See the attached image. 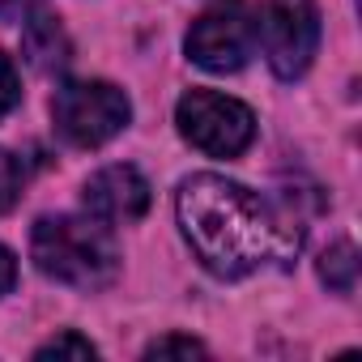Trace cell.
I'll return each instance as SVG.
<instances>
[{
	"label": "cell",
	"mask_w": 362,
	"mask_h": 362,
	"mask_svg": "<svg viewBox=\"0 0 362 362\" xmlns=\"http://www.w3.org/2000/svg\"><path fill=\"white\" fill-rule=\"evenodd\" d=\"M175 209L188 247L222 281H239L269 260H294L303 247L298 218L226 175L184 179Z\"/></svg>",
	"instance_id": "6da1fadb"
},
{
	"label": "cell",
	"mask_w": 362,
	"mask_h": 362,
	"mask_svg": "<svg viewBox=\"0 0 362 362\" xmlns=\"http://www.w3.org/2000/svg\"><path fill=\"white\" fill-rule=\"evenodd\" d=\"M30 256L52 281L77 290H103L119 273L115 235L98 218H73V214L39 218L30 235Z\"/></svg>",
	"instance_id": "7a4b0ae2"
},
{
	"label": "cell",
	"mask_w": 362,
	"mask_h": 362,
	"mask_svg": "<svg viewBox=\"0 0 362 362\" xmlns=\"http://www.w3.org/2000/svg\"><path fill=\"white\" fill-rule=\"evenodd\" d=\"M132 103L111 81H69L52 98L56 132L77 149H98L128 128Z\"/></svg>",
	"instance_id": "3957f363"
},
{
	"label": "cell",
	"mask_w": 362,
	"mask_h": 362,
	"mask_svg": "<svg viewBox=\"0 0 362 362\" xmlns=\"http://www.w3.org/2000/svg\"><path fill=\"white\" fill-rule=\"evenodd\" d=\"M175 124L188 145H197L209 158H235L256 136V115L218 90H188L175 107Z\"/></svg>",
	"instance_id": "277c9868"
},
{
	"label": "cell",
	"mask_w": 362,
	"mask_h": 362,
	"mask_svg": "<svg viewBox=\"0 0 362 362\" xmlns=\"http://www.w3.org/2000/svg\"><path fill=\"white\" fill-rule=\"evenodd\" d=\"M188 60L209 73H239L256 52V18L243 0H218L188 30Z\"/></svg>",
	"instance_id": "5b68a950"
},
{
	"label": "cell",
	"mask_w": 362,
	"mask_h": 362,
	"mask_svg": "<svg viewBox=\"0 0 362 362\" xmlns=\"http://www.w3.org/2000/svg\"><path fill=\"white\" fill-rule=\"evenodd\" d=\"M256 39H264V56L281 81L303 77L315 60V47H320L315 0H264Z\"/></svg>",
	"instance_id": "8992f818"
},
{
	"label": "cell",
	"mask_w": 362,
	"mask_h": 362,
	"mask_svg": "<svg viewBox=\"0 0 362 362\" xmlns=\"http://www.w3.org/2000/svg\"><path fill=\"white\" fill-rule=\"evenodd\" d=\"M81 201L90 218L98 222H141L149 209V184L136 166L119 162V166H103L98 175H90Z\"/></svg>",
	"instance_id": "52a82bcc"
},
{
	"label": "cell",
	"mask_w": 362,
	"mask_h": 362,
	"mask_svg": "<svg viewBox=\"0 0 362 362\" xmlns=\"http://www.w3.org/2000/svg\"><path fill=\"white\" fill-rule=\"evenodd\" d=\"M22 52L35 73H60L73 60V43L56 18H30L22 30Z\"/></svg>",
	"instance_id": "ba28073f"
},
{
	"label": "cell",
	"mask_w": 362,
	"mask_h": 362,
	"mask_svg": "<svg viewBox=\"0 0 362 362\" xmlns=\"http://www.w3.org/2000/svg\"><path fill=\"white\" fill-rule=\"evenodd\" d=\"M320 281L328 290H337V294H349L358 286V252H354V243L341 239L320 256Z\"/></svg>",
	"instance_id": "9c48e42d"
},
{
	"label": "cell",
	"mask_w": 362,
	"mask_h": 362,
	"mask_svg": "<svg viewBox=\"0 0 362 362\" xmlns=\"http://www.w3.org/2000/svg\"><path fill=\"white\" fill-rule=\"evenodd\" d=\"M22 188H26V166L18 162V153L0 149V214H9L22 201Z\"/></svg>",
	"instance_id": "30bf717a"
},
{
	"label": "cell",
	"mask_w": 362,
	"mask_h": 362,
	"mask_svg": "<svg viewBox=\"0 0 362 362\" xmlns=\"http://www.w3.org/2000/svg\"><path fill=\"white\" fill-rule=\"evenodd\" d=\"M98 349L86 341V337H77V332H60L56 341H47L35 358H94Z\"/></svg>",
	"instance_id": "8fae6325"
},
{
	"label": "cell",
	"mask_w": 362,
	"mask_h": 362,
	"mask_svg": "<svg viewBox=\"0 0 362 362\" xmlns=\"http://www.w3.org/2000/svg\"><path fill=\"white\" fill-rule=\"evenodd\" d=\"M170 354L201 358V354H205V345H201V341H192V337H162V341H153V345L145 349V358H170Z\"/></svg>",
	"instance_id": "7c38bea8"
},
{
	"label": "cell",
	"mask_w": 362,
	"mask_h": 362,
	"mask_svg": "<svg viewBox=\"0 0 362 362\" xmlns=\"http://www.w3.org/2000/svg\"><path fill=\"white\" fill-rule=\"evenodd\" d=\"M13 107H18V73H13L9 56L0 52V119H5Z\"/></svg>",
	"instance_id": "4fadbf2b"
},
{
	"label": "cell",
	"mask_w": 362,
	"mask_h": 362,
	"mask_svg": "<svg viewBox=\"0 0 362 362\" xmlns=\"http://www.w3.org/2000/svg\"><path fill=\"white\" fill-rule=\"evenodd\" d=\"M35 5L39 0H0V22H22V18H30Z\"/></svg>",
	"instance_id": "5bb4252c"
},
{
	"label": "cell",
	"mask_w": 362,
	"mask_h": 362,
	"mask_svg": "<svg viewBox=\"0 0 362 362\" xmlns=\"http://www.w3.org/2000/svg\"><path fill=\"white\" fill-rule=\"evenodd\" d=\"M13 281H18V260H13L9 247H0V294H9Z\"/></svg>",
	"instance_id": "9a60e30c"
}]
</instances>
